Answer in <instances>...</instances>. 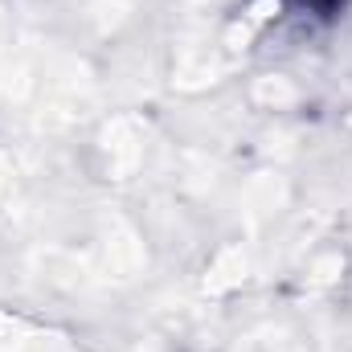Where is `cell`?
Listing matches in <instances>:
<instances>
[{"label":"cell","instance_id":"6da1fadb","mask_svg":"<svg viewBox=\"0 0 352 352\" xmlns=\"http://www.w3.org/2000/svg\"><path fill=\"white\" fill-rule=\"evenodd\" d=\"M299 4H311V8H328V4H336V0H299Z\"/></svg>","mask_w":352,"mask_h":352}]
</instances>
